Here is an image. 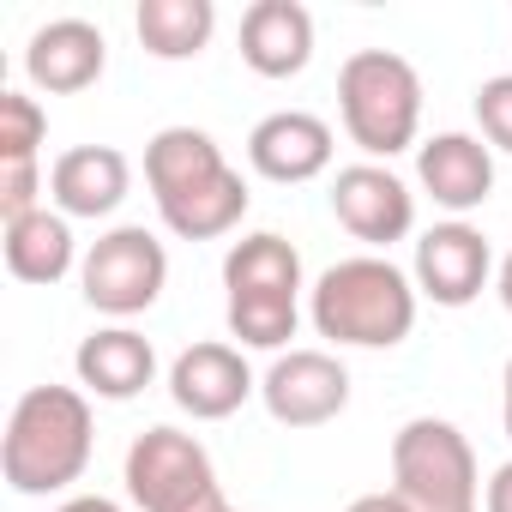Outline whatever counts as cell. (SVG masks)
<instances>
[{"instance_id": "1", "label": "cell", "mask_w": 512, "mask_h": 512, "mask_svg": "<svg viewBox=\"0 0 512 512\" xmlns=\"http://www.w3.org/2000/svg\"><path fill=\"white\" fill-rule=\"evenodd\" d=\"M145 187L157 217L181 241H223L247 217V181L229 169L223 145L205 127H163L145 145Z\"/></svg>"}, {"instance_id": "2", "label": "cell", "mask_w": 512, "mask_h": 512, "mask_svg": "<svg viewBox=\"0 0 512 512\" xmlns=\"http://www.w3.org/2000/svg\"><path fill=\"white\" fill-rule=\"evenodd\" d=\"M97 416L85 386H31L0 434V476L13 494H61L91 470Z\"/></svg>"}, {"instance_id": "3", "label": "cell", "mask_w": 512, "mask_h": 512, "mask_svg": "<svg viewBox=\"0 0 512 512\" xmlns=\"http://www.w3.org/2000/svg\"><path fill=\"white\" fill-rule=\"evenodd\" d=\"M416 278L386 253H356L320 272L308 290V320L338 350H392L416 332Z\"/></svg>"}, {"instance_id": "4", "label": "cell", "mask_w": 512, "mask_h": 512, "mask_svg": "<svg viewBox=\"0 0 512 512\" xmlns=\"http://www.w3.org/2000/svg\"><path fill=\"white\" fill-rule=\"evenodd\" d=\"M223 320L241 350L284 356L302 326V253L278 229H253L223 253Z\"/></svg>"}, {"instance_id": "5", "label": "cell", "mask_w": 512, "mask_h": 512, "mask_svg": "<svg viewBox=\"0 0 512 512\" xmlns=\"http://www.w3.org/2000/svg\"><path fill=\"white\" fill-rule=\"evenodd\" d=\"M338 115L362 163H392L422 133V73L392 49H356L338 67Z\"/></svg>"}, {"instance_id": "6", "label": "cell", "mask_w": 512, "mask_h": 512, "mask_svg": "<svg viewBox=\"0 0 512 512\" xmlns=\"http://www.w3.org/2000/svg\"><path fill=\"white\" fill-rule=\"evenodd\" d=\"M392 494L410 512H482V470L458 422L410 416L392 434Z\"/></svg>"}, {"instance_id": "7", "label": "cell", "mask_w": 512, "mask_h": 512, "mask_svg": "<svg viewBox=\"0 0 512 512\" xmlns=\"http://www.w3.org/2000/svg\"><path fill=\"white\" fill-rule=\"evenodd\" d=\"M121 482H127V500L139 512H229V500L217 488L211 452L193 434L169 428V422L163 428H145L127 446Z\"/></svg>"}, {"instance_id": "8", "label": "cell", "mask_w": 512, "mask_h": 512, "mask_svg": "<svg viewBox=\"0 0 512 512\" xmlns=\"http://www.w3.org/2000/svg\"><path fill=\"white\" fill-rule=\"evenodd\" d=\"M169 284V253L163 241L145 229V223H115L103 229L91 247H85V260H79V290L97 314H109L115 326H127L133 314L157 308Z\"/></svg>"}, {"instance_id": "9", "label": "cell", "mask_w": 512, "mask_h": 512, "mask_svg": "<svg viewBox=\"0 0 512 512\" xmlns=\"http://www.w3.org/2000/svg\"><path fill=\"white\" fill-rule=\"evenodd\" d=\"M260 404L284 428H326L350 410V368L332 350H284L260 374Z\"/></svg>"}, {"instance_id": "10", "label": "cell", "mask_w": 512, "mask_h": 512, "mask_svg": "<svg viewBox=\"0 0 512 512\" xmlns=\"http://www.w3.org/2000/svg\"><path fill=\"white\" fill-rule=\"evenodd\" d=\"M410 278H416V296H428L434 308H470L494 278V247L476 223L446 217V223L422 229Z\"/></svg>"}, {"instance_id": "11", "label": "cell", "mask_w": 512, "mask_h": 512, "mask_svg": "<svg viewBox=\"0 0 512 512\" xmlns=\"http://www.w3.org/2000/svg\"><path fill=\"white\" fill-rule=\"evenodd\" d=\"M332 217L368 241V247H392L416 229V193L386 169V163H350L332 181Z\"/></svg>"}, {"instance_id": "12", "label": "cell", "mask_w": 512, "mask_h": 512, "mask_svg": "<svg viewBox=\"0 0 512 512\" xmlns=\"http://www.w3.org/2000/svg\"><path fill=\"white\" fill-rule=\"evenodd\" d=\"M260 380H253L241 344H187L175 362H169V398L175 410H187L193 422H223L235 416Z\"/></svg>"}, {"instance_id": "13", "label": "cell", "mask_w": 512, "mask_h": 512, "mask_svg": "<svg viewBox=\"0 0 512 512\" xmlns=\"http://www.w3.org/2000/svg\"><path fill=\"white\" fill-rule=\"evenodd\" d=\"M103 67H109V43L91 19H49L25 43V79L43 97H79L103 79Z\"/></svg>"}, {"instance_id": "14", "label": "cell", "mask_w": 512, "mask_h": 512, "mask_svg": "<svg viewBox=\"0 0 512 512\" xmlns=\"http://www.w3.org/2000/svg\"><path fill=\"white\" fill-rule=\"evenodd\" d=\"M332 151H338L332 127L320 115H308V109H278V115H266L260 127L247 133L253 175H266L278 187H302V181L326 175L332 169Z\"/></svg>"}, {"instance_id": "15", "label": "cell", "mask_w": 512, "mask_h": 512, "mask_svg": "<svg viewBox=\"0 0 512 512\" xmlns=\"http://www.w3.org/2000/svg\"><path fill=\"white\" fill-rule=\"evenodd\" d=\"M416 181L440 211L464 217L494 193V151L476 133H434L416 145Z\"/></svg>"}, {"instance_id": "16", "label": "cell", "mask_w": 512, "mask_h": 512, "mask_svg": "<svg viewBox=\"0 0 512 512\" xmlns=\"http://www.w3.org/2000/svg\"><path fill=\"white\" fill-rule=\"evenodd\" d=\"M241 61L260 79H296L314 61V13L302 0H253L241 13Z\"/></svg>"}, {"instance_id": "17", "label": "cell", "mask_w": 512, "mask_h": 512, "mask_svg": "<svg viewBox=\"0 0 512 512\" xmlns=\"http://www.w3.org/2000/svg\"><path fill=\"white\" fill-rule=\"evenodd\" d=\"M133 193V163L115 145H73L49 163V199L61 217H109Z\"/></svg>"}, {"instance_id": "18", "label": "cell", "mask_w": 512, "mask_h": 512, "mask_svg": "<svg viewBox=\"0 0 512 512\" xmlns=\"http://www.w3.org/2000/svg\"><path fill=\"white\" fill-rule=\"evenodd\" d=\"M73 374H79V386H85L91 398L127 404V398H139V392L157 380V350H151V338L133 332V326H103V332H91V338L79 344Z\"/></svg>"}, {"instance_id": "19", "label": "cell", "mask_w": 512, "mask_h": 512, "mask_svg": "<svg viewBox=\"0 0 512 512\" xmlns=\"http://www.w3.org/2000/svg\"><path fill=\"white\" fill-rule=\"evenodd\" d=\"M0 253H7V272L19 284H61L67 272H79V241H73V217L61 211H31L19 223H7V235H0Z\"/></svg>"}, {"instance_id": "20", "label": "cell", "mask_w": 512, "mask_h": 512, "mask_svg": "<svg viewBox=\"0 0 512 512\" xmlns=\"http://www.w3.org/2000/svg\"><path fill=\"white\" fill-rule=\"evenodd\" d=\"M133 31H139L145 55L193 61V55H205V43L217 31V7H211V0H139Z\"/></svg>"}, {"instance_id": "21", "label": "cell", "mask_w": 512, "mask_h": 512, "mask_svg": "<svg viewBox=\"0 0 512 512\" xmlns=\"http://www.w3.org/2000/svg\"><path fill=\"white\" fill-rule=\"evenodd\" d=\"M49 145V115L31 91H0V163H37Z\"/></svg>"}, {"instance_id": "22", "label": "cell", "mask_w": 512, "mask_h": 512, "mask_svg": "<svg viewBox=\"0 0 512 512\" xmlns=\"http://www.w3.org/2000/svg\"><path fill=\"white\" fill-rule=\"evenodd\" d=\"M476 127H482L488 151L512 157V73H494L476 85Z\"/></svg>"}, {"instance_id": "23", "label": "cell", "mask_w": 512, "mask_h": 512, "mask_svg": "<svg viewBox=\"0 0 512 512\" xmlns=\"http://www.w3.org/2000/svg\"><path fill=\"white\" fill-rule=\"evenodd\" d=\"M43 211V169L37 163H0V223H19Z\"/></svg>"}, {"instance_id": "24", "label": "cell", "mask_w": 512, "mask_h": 512, "mask_svg": "<svg viewBox=\"0 0 512 512\" xmlns=\"http://www.w3.org/2000/svg\"><path fill=\"white\" fill-rule=\"evenodd\" d=\"M482 512H512V458L482 482Z\"/></svg>"}, {"instance_id": "25", "label": "cell", "mask_w": 512, "mask_h": 512, "mask_svg": "<svg viewBox=\"0 0 512 512\" xmlns=\"http://www.w3.org/2000/svg\"><path fill=\"white\" fill-rule=\"evenodd\" d=\"M344 512H410V506H404V500H398V494L386 488V494H356V500H350Z\"/></svg>"}, {"instance_id": "26", "label": "cell", "mask_w": 512, "mask_h": 512, "mask_svg": "<svg viewBox=\"0 0 512 512\" xmlns=\"http://www.w3.org/2000/svg\"><path fill=\"white\" fill-rule=\"evenodd\" d=\"M61 512H121V506H115L109 494H73V500H67Z\"/></svg>"}, {"instance_id": "27", "label": "cell", "mask_w": 512, "mask_h": 512, "mask_svg": "<svg viewBox=\"0 0 512 512\" xmlns=\"http://www.w3.org/2000/svg\"><path fill=\"white\" fill-rule=\"evenodd\" d=\"M500 422H506V440H512V362L500 374Z\"/></svg>"}, {"instance_id": "28", "label": "cell", "mask_w": 512, "mask_h": 512, "mask_svg": "<svg viewBox=\"0 0 512 512\" xmlns=\"http://www.w3.org/2000/svg\"><path fill=\"white\" fill-rule=\"evenodd\" d=\"M494 290H500V302H506V314H512V253L500 260V278H494Z\"/></svg>"}, {"instance_id": "29", "label": "cell", "mask_w": 512, "mask_h": 512, "mask_svg": "<svg viewBox=\"0 0 512 512\" xmlns=\"http://www.w3.org/2000/svg\"><path fill=\"white\" fill-rule=\"evenodd\" d=\"M229 512H235V506H229Z\"/></svg>"}]
</instances>
